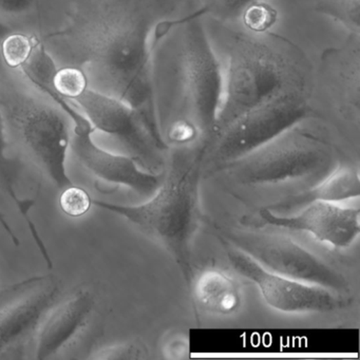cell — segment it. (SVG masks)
<instances>
[{
	"label": "cell",
	"mask_w": 360,
	"mask_h": 360,
	"mask_svg": "<svg viewBox=\"0 0 360 360\" xmlns=\"http://www.w3.org/2000/svg\"><path fill=\"white\" fill-rule=\"evenodd\" d=\"M53 84L56 92L69 101L77 98L90 85L85 69L79 67L58 68Z\"/></svg>",
	"instance_id": "22"
},
{
	"label": "cell",
	"mask_w": 360,
	"mask_h": 360,
	"mask_svg": "<svg viewBox=\"0 0 360 360\" xmlns=\"http://www.w3.org/2000/svg\"><path fill=\"white\" fill-rule=\"evenodd\" d=\"M255 227H275L307 233L337 250L351 248L360 235V210L342 203L316 201L290 214H278L269 207L259 210Z\"/></svg>",
	"instance_id": "12"
},
{
	"label": "cell",
	"mask_w": 360,
	"mask_h": 360,
	"mask_svg": "<svg viewBox=\"0 0 360 360\" xmlns=\"http://www.w3.org/2000/svg\"><path fill=\"white\" fill-rule=\"evenodd\" d=\"M0 226L3 227L4 231L7 233L8 237L12 240V242H13L15 245H20V238L18 237L15 231H14L13 227L11 226V223H9V221L6 218L5 214H4L1 210H0Z\"/></svg>",
	"instance_id": "28"
},
{
	"label": "cell",
	"mask_w": 360,
	"mask_h": 360,
	"mask_svg": "<svg viewBox=\"0 0 360 360\" xmlns=\"http://www.w3.org/2000/svg\"><path fill=\"white\" fill-rule=\"evenodd\" d=\"M257 1L260 0H210L201 10L204 15L210 14L212 18L227 22L240 18L246 8Z\"/></svg>",
	"instance_id": "25"
},
{
	"label": "cell",
	"mask_w": 360,
	"mask_h": 360,
	"mask_svg": "<svg viewBox=\"0 0 360 360\" xmlns=\"http://www.w3.org/2000/svg\"><path fill=\"white\" fill-rule=\"evenodd\" d=\"M311 88L283 92L233 120L208 143L205 165L219 172L302 123L311 113Z\"/></svg>",
	"instance_id": "6"
},
{
	"label": "cell",
	"mask_w": 360,
	"mask_h": 360,
	"mask_svg": "<svg viewBox=\"0 0 360 360\" xmlns=\"http://www.w3.org/2000/svg\"><path fill=\"white\" fill-rule=\"evenodd\" d=\"M162 353L164 358L169 360H180L188 357V336L176 330L166 335L162 342Z\"/></svg>",
	"instance_id": "26"
},
{
	"label": "cell",
	"mask_w": 360,
	"mask_h": 360,
	"mask_svg": "<svg viewBox=\"0 0 360 360\" xmlns=\"http://www.w3.org/2000/svg\"><path fill=\"white\" fill-rule=\"evenodd\" d=\"M60 280L32 276L0 292V357L34 338L39 324L56 304Z\"/></svg>",
	"instance_id": "9"
},
{
	"label": "cell",
	"mask_w": 360,
	"mask_h": 360,
	"mask_svg": "<svg viewBox=\"0 0 360 360\" xmlns=\"http://www.w3.org/2000/svg\"><path fill=\"white\" fill-rule=\"evenodd\" d=\"M206 31L223 72L222 100L212 138L246 111L283 92L313 88L309 58L286 37L269 31L236 30L214 18Z\"/></svg>",
	"instance_id": "1"
},
{
	"label": "cell",
	"mask_w": 360,
	"mask_h": 360,
	"mask_svg": "<svg viewBox=\"0 0 360 360\" xmlns=\"http://www.w3.org/2000/svg\"><path fill=\"white\" fill-rule=\"evenodd\" d=\"M96 307V297L88 290H79L54 304L34 335L35 359L54 357L83 332Z\"/></svg>",
	"instance_id": "14"
},
{
	"label": "cell",
	"mask_w": 360,
	"mask_h": 360,
	"mask_svg": "<svg viewBox=\"0 0 360 360\" xmlns=\"http://www.w3.org/2000/svg\"><path fill=\"white\" fill-rule=\"evenodd\" d=\"M201 9L172 26L174 45L166 46V64L153 67L155 105L174 102L202 141L210 143L220 110L223 72L218 54L204 27ZM182 111V112H183Z\"/></svg>",
	"instance_id": "4"
},
{
	"label": "cell",
	"mask_w": 360,
	"mask_h": 360,
	"mask_svg": "<svg viewBox=\"0 0 360 360\" xmlns=\"http://www.w3.org/2000/svg\"><path fill=\"white\" fill-rule=\"evenodd\" d=\"M0 189L12 200L14 205L18 207L30 231L31 237L37 244L41 256L45 260L48 269L53 267L51 255L46 245L45 240L41 238L37 224L32 220L31 212L35 205V200L26 197L20 186V168L15 160L10 155L9 143H8L7 131H6L5 115H4L3 103L0 100Z\"/></svg>",
	"instance_id": "17"
},
{
	"label": "cell",
	"mask_w": 360,
	"mask_h": 360,
	"mask_svg": "<svg viewBox=\"0 0 360 360\" xmlns=\"http://www.w3.org/2000/svg\"><path fill=\"white\" fill-rule=\"evenodd\" d=\"M9 113L20 144L46 178L60 191L75 184L67 168L72 123L66 113L34 98L20 100Z\"/></svg>",
	"instance_id": "8"
},
{
	"label": "cell",
	"mask_w": 360,
	"mask_h": 360,
	"mask_svg": "<svg viewBox=\"0 0 360 360\" xmlns=\"http://www.w3.org/2000/svg\"><path fill=\"white\" fill-rule=\"evenodd\" d=\"M290 128L246 157L225 166L242 184L256 187L309 188L337 165L336 153L323 138L300 127ZM298 193V191H297Z\"/></svg>",
	"instance_id": "5"
},
{
	"label": "cell",
	"mask_w": 360,
	"mask_h": 360,
	"mask_svg": "<svg viewBox=\"0 0 360 360\" xmlns=\"http://www.w3.org/2000/svg\"><path fill=\"white\" fill-rule=\"evenodd\" d=\"M360 195V174L357 166L338 164L330 174L309 188L288 195L279 203L269 206L278 214H290L311 202L343 203Z\"/></svg>",
	"instance_id": "16"
},
{
	"label": "cell",
	"mask_w": 360,
	"mask_h": 360,
	"mask_svg": "<svg viewBox=\"0 0 360 360\" xmlns=\"http://www.w3.org/2000/svg\"><path fill=\"white\" fill-rule=\"evenodd\" d=\"M321 75L330 98L343 117L359 119L360 35L349 34L345 45L326 50L321 58Z\"/></svg>",
	"instance_id": "15"
},
{
	"label": "cell",
	"mask_w": 360,
	"mask_h": 360,
	"mask_svg": "<svg viewBox=\"0 0 360 360\" xmlns=\"http://www.w3.org/2000/svg\"><path fill=\"white\" fill-rule=\"evenodd\" d=\"M150 358L147 345L141 340H126L103 345L90 352L88 359L96 360H146Z\"/></svg>",
	"instance_id": "21"
},
{
	"label": "cell",
	"mask_w": 360,
	"mask_h": 360,
	"mask_svg": "<svg viewBox=\"0 0 360 360\" xmlns=\"http://www.w3.org/2000/svg\"><path fill=\"white\" fill-rule=\"evenodd\" d=\"M136 3L108 12L85 34L88 65L96 89L123 101L136 111L161 150L167 148L155 98L153 51L163 16ZM88 77V79H91Z\"/></svg>",
	"instance_id": "2"
},
{
	"label": "cell",
	"mask_w": 360,
	"mask_h": 360,
	"mask_svg": "<svg viewBox=\"0 0 360 360\" xmlns=\"http://www.w3.org/2000/svg\"><path fill=\"white\" fill-rule=\"evenodd\" d=\"M70 102L87 117L94 131L117 139L139 163L153 159L155 149L161 150L136 111L115 96L89 85Z\"/></svg>",
	"instance_id": "13"
},
{
	"label": "cell",
	"mask_w": 360,
	"mask_h": 360,
	"mask_svg": "<svg viewBox=\"0 0 360 360\" xmlns=\"http://www.w3.org/2000/svg\"><path fill=\"white\" fill-rule=\"evenodd\" d=\"M91 195L83 187L73 184L63 189L60 197V207L65 214L71 218L85 216L92 206Z\"/></svg>",
	"instance_id": "24"
},
{
	"label": "cell",
	"mask_w": 360,
	"mask_h": 360,
	"mask_svg": "<svg viewBox=\"0 0 360 360\" xmlns=\"http://www.w3.org/2000/svg\"><path fill=\"white\" fill-rule=\"evenodd\" d=\"M227 258L239 275L252 282L267 305L285 314L328 313L342 307L341 294L278 275L250 256L227 246Z\"/></svg>",
	"instance_id": "10"
},
{
	"label": "cell",
	"mask_w": 360,
	"mask_h": 360,
	"mask_svg": "<svg viewBox=\"0 0 360 360\" xmlns=\"http://www.w3.org/2000/svg\"><path fill=\"white\" fill-rule=\"evenodd\" d=\"M208 142L174 146L159 188L136 205L94 200L101 210L127 221L157 242L172 259L187 284L193 279V244L201 221V180Z\"/></svg>",
	"instance_id": "3"
},
{
	"label": "cell",
	"mask_w": 360,
	"mask_h": 360,
	"mask_svg": "<svg viewBox=\"0 0 360 360\" xmlns=\"http://www.w3.org/2000/svg\"><path fill=\"white\" fill-rule=\"evenodd\" d=\"M188 285L193 300L203 311L216 315H231L241 307L239 284L224 269L206 267L193 275Z\"/></svg>",
	"instance_id": "18"
},
{
	"label": "cell",
	"mask_w": 360,
	"mask_h": 360,
	"mask_svg": "<svg viewBox=\"0 0 360 360\" xmlns=\"http://www.w3.org/2000/svg\"><path fill=\"white\" fill-rule=\"evenodd\" d=\"M240 18L243 20L246 30L264 33L269 32V29L277 22L278 13L277 10L264 3V0H260L246 8Z\"/></svg>",
	"instance_id": "23"
},
{
	"label": "cell",
	"mask_w": 360,
	"mask_h": 360,
	"mask_svg": "<svg viewBox=\"0 0 360 360\" xmlns=\"http://www.w3.org/2000/svg\"><path fill=\"white\" fill-rule=\"evenodd\" d=\"M316 11L342 26L351 35H360V0H318Z\"/></svg>",
	"instance_id": "19"
},
{
	"label": "cell",
	"mask_w": 360,
	"mask_h": 360,
	"mask_svg": "<svg viewBox=\"0 0 360 360\" xmlns=\"http://www.w3.org/2000/svg\"><path fill=\"white\" fill-rule=\"evenodd\" d=\"M39 39L24 33H12L1 44V56L9 68L20 70L30 58Z\"/></svg>",
	"instance_id": "20"
},
{
	"label": "cell",
	"mask_w": 360,
	"mask_h": 360,
	"mask_svg": "<svg viewBox=\"0 0 360 360\" xmlns=\"http://www.w3.org/2000/svg\"><path fill=\"white\" fill-rule=\"evenodd\" d=\"M218 236L225 245L244 252L267 271L338 294L347 290V280L338 271L285 236L259 231L257 227L224 226L218 227Z\"/></svg>",
	"instance_id": "7"
},
{
	"label": "cell",
	"mask_w": 360,
	"mask_h": 360,
	"mask_svg": "<svg viewBox=\"0 0 360 360\" xmlns=\"http://www.w3.org/2000/svg\"><path fill=\"white\" fill-rule=\"evenodd\" d=\"M70 120V151L87 172L104 182L126 187L142 197L149 198L159 188L163 174L145 169L131 155L113 153L96 144L94 140L96 131L79 109Z\"/></svg>",
	"instance_id": "11"
},
{
	"label": "cell",
	"mask_w": 360,
	"mask_h": 360,
	"mask_svg": "<svg viewBox=\"0 0 360 360\" xmlns=\"http://www.w3.org/2000/svg\"><path fill=\"white\" fill-rule=\"evenodd\" d=\"M37 0H0V13L6 15H22L34 7Z\"/></svg>",
	"instance_id": "27"
}]
</instances>
